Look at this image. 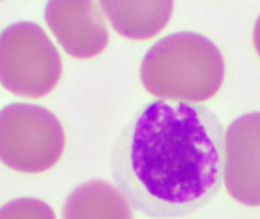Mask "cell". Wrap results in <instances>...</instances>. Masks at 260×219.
I'll use <instances>...</instances> for the list:
<instances>
[{
	"mask_svg": "<svg viewBox=\"0 0 260 219\" xmlns=\"http://www.w3.org/2000/svg\"><path fill=\"white\" fill-rule=\"evenodd\" d=\"M253 40H254V47L260 55V15L254 24V34H253Z\"/></svg>",
	"mask_w": 260,
	"mask_h": 219,
	"instance_id": "obj_10",
	"label": "cell"
},
{
	"mask_svg": "<svg viewBox=\"0 0 260 219\" xmlns=\"http://www.w3.org/2000/svg\"><path fill=\"white\" fill-rule=\"evenodd\" d=\"M224 155V131L209 108L160 99L119 136L111 172L134 209L152 218H178L218 194Z\"/></svg>",
	"mask_w": 260,
	"mask_h": 219,
	"instance_id": "obj_1",
	"label": "cell"
},
{
	"mask_svg": "<svg viewBox=\"0 0 260 219\" xmlns=\"http://www.w3.org/2000/svg\"><path fill=\"white\" fill-rule=\"evenodd\" d=\"M0 219H56L52 207L37 198H17L0 207Z\"/></svg>",
	"mask_w": 260,
	"mask_h": 219,
	"instance_id": "obj_9",
	"label": "cell"
},
{
	"mask_svg": "<svg viewBox=\"0 0 260 219\" xmlns=\"http://www.w3.org/2000/svg\"><path fill=\"white\" fill-rule=\"evenodd\" d=\"M117 34L129 40H148L171 20L174 0H99Z\"/></svg>",
	"mask_w": 260,
	"mask_h": 219,
	"instance_id": "obj_7",
	"label": "cell"
},
{
	"mask_svg": "<svg viewBox=\"0 0 260 219\" xmlns=\"http://www.w3.org/2000/svg\"><path fill=\"white\" fill-rule=\"evenodd\" d=\"M61 56L41 27L15 23L0 34V84L23 98H43L58 84Z\"/></svg>",
	"mask_w": 260,
	"mask_h": 219,
	"instance_id": "obj_4",
	"label": "cell"
},
{
	"mask_svg": "<svg viewBox=\"0 0 260 219\" xmlns=\"http://www.w3.org/2000/svg\"><path fill=\"white\" fill-rule=\"evenodd\" d=\"M224 183L241 204L260 206V113L230 123L224 139Z\"/></svg>",
	"mask_w": 260,
	"mask_h": 219,
	"instance_id": "obj_5",
	"label": "cell"
},
{
	"mask_svg": "<svg viewBox=\"0 0 260 219\" xmlns=\"http://www.w3.org/2000/svg\"><path fill=\"white\" fill-rule=\"evenodd\" d=\"M61 219H134V213L119 187L104 180H90L66 198Z\"/></svg>",
	"mask_w": 260,
	"mask_h": 219,
	"instance_id": "obj_8",
	"label": "cell"
},
{
	"mask_svg": "<svg viewBox=\"0 0 260 219\" xmlns=\"http://www.w3.org/2000/svg\"><path fill=\"white\" fill-rule=\"evenodd\" d=\"M224 58L206 37L177 32L158 40L140 67L143 87L155 98L203 102L213 98L224 82Z\"/></svg>",
	"mask_w": 260,
	"mask_h": 219,
	"instance_id": "obj_2",
	"label": "cell"
},
{
	"mask_svg": "<svg viewBox=\"0 0 260 219\" xmlns=\"http://www.w3.org/2000/svg\"><path fill=\"white\" fill-rule=\"evenodd\" d=\"M44 18L70 56L87 59L107 47L108 30L94 0H50Z\"/></svg>",
	"mask_w": 260,
	"mask_h": 219,
	"instance_id": "obj_6",
	"label": "cell"
},
{
	"mask_svg": "<svg viewBox=\"0 0 260 219\" xmlns=\"http://www.w3.org/2000/svg\"><path fill=\"white\" fill-rule=\"evenodd\" d=\"M64 146V130L49 110L30 104L0 110V162L9 169L46 172L59 162Z\"/></svg>",
	"mask_w": 260,
	"mask_h": 219,
	"instance_id": "obj_3",
	"label": "cell"
}]
</instances>
